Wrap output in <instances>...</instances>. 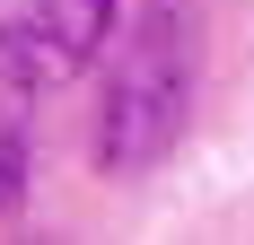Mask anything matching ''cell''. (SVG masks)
Masks as SVG:
<instances>
[{
    "instance_id": "1",
    "label": "cell",
    "mask_w": 254,
    "mask_h": 245,
    "mask_svg": "<svg viewBox=\"0 0 254 245\" xmlns=\"http://www.w3.org/2000/svg\"><path fill=\"white\" fill-rule=\"evenodd\" d=\"M193 79H202V26L193 0H140L123 26V53L105 70L97 105V167L105 175H140L184 140L193 122Z\"/></svg>"
},
{
    "instance_id": "2",
    "label": "cell",
    "mask_w": 254,
    "mask_h": 245,
    "mask_svg": "<svg viewBox=\"0 0 254 245\" xmlns=\"http://www.w3.org/2000/svg\"><path fill=\"white\" fill-rule=\"evenodd\" d=\"M123 0H0V88H62L105 53Z\"/></svg>"
},
{
    "instance_id": "3",
    "label": "cell",
    "mask_w": 254,
    "mask_h": 245,
    "mask_svg": "<svg viewBox=\"0 0 254 245\" xmlns=\"http://www.w3.org/2000/svg\"><path fill=\"white\" fill-rule=\"evenodd\" d=\"M26 201V122L0 105V219Z\"/></svg>"
}]
</instances>
